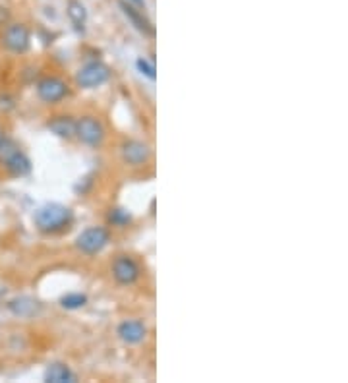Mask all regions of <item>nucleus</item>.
Masks as SVG:
<instances>
[{
    "instance_id": "423d86ee",
    "label": "nucleus",
    "mask_w": 348,
    "mask_h": 383,
    "mask_svg": "<svg viewBox=\"0 0 348 383\" xmlns=\"http://www.w3.org/2000/svg\"><path fill=\"white\" fill-rule=\"evenodd\" d=\"M37 95L43 103H60L66 95H68V84L64 80L54 76H47L37 82Z\"/></svg>"
},
{
    "instance_id": "aec40b11",
    "label": "nucleus",
    "mask_w": 348,
    "mask_h": 383,
    "mask_svg": "<svg viewBox=\"0 0 348 383\" xmlns=\"http://www.w3.org/2000/svg\"><path fill=\"white\" fill-rule=\"evenodd\" d=\"M2 140H4V134H2V130H0V142H2Z\"/></svg>"
},
{
    "instance_id": "9b49d317",
    "label": "nucleus",
    "mask_w": 348,
    "mask_h": 383,
    "mask_svg": "<svg viewBox=\"0 0 348 383\" xmlns=\"http://www.w3.org/2000/svg\"><path fill=\"white\" fill-rule=\"evenodd\" d=\"M47 128L51 130V134L62 140H72L76 137V120L72 117H52L47 122Z\"/></svg>"
},
{
    "instance_id": "ddd939ff",
    "label": "nucleus",
    "mask_w": 348,
    "mask_h": 383,
    "mask_svg": "<svg viewBox=\"0 0 348 383\" xmlns=\"http://www.w3.org/2000/svg\"><path fill=\"white\" fill-rule=\"evenodd\" d=\"M45 382L47 383H74L76 382V374L70 370V366L62 364V362H52L49 368L45 370Z\"/></svg>"
},
{
    "instance_id": "dca6fc26",
    "label": "nucleus",
    "mask_w": 348,
    "mask_h": 383,
    "mask_svg": "<svg viewBox=\"0 0 348 383\" xmlns=\"http://www.w3.org/2000/svg\"><path fill=\"white\" fill-rule=\"evenodd\" d=\"M87 304V296L82 292H70L66 296L60 298V306L66 308V310H80Z\"/></svg>"
},
{
    "instance_id": "20e7f679",
    "label": "nucleus",
    "mask_w": 348,
    "mask_h": 383,
    "mask_svg": "<svg viewBox=\"0 0 348 383\" xmlns=\"http://www.w3.org/2000/svg\"><path fill=\"white\" fill-rule=\"evenodd\" d=\"M109 77H111V68L99 60H95V62H87L85 66L77 70L76 84L84 89H95L99 85L107 84Z\"/></svg>"
},
{
    "instance_id": "f03ea898",
    "label": "nucleus",
    "mask_w": 348,
    "mask_h": 383,
    "mask_svg": "<svg viewBox=\"0 0 348 383\" xmlns=\"http://www.w3.org/2000/svg\"><path fill=\"white\" fill-rule=\"evenodd\" d=\"M0 163L6 167L12 177H26L31 172V161L12 140L0 142Z\"/></svg>"
},
{
    "instance_id": "f257e3e1",
    "label": "nucleus",
    "mask_w": 348,
    "mask_h": 383,
    "mask_svg": "<svg viewBox=\"0 0 348 383\" xmlns=\"http://www.w3.org/2000/svg\"><path fill=\"white\" fill-rule=\"evenodd\" d=\"M74 219L72 209L62 204H45L33 215L35 227L41 232H59L66 229Z\"/></svg>"
},
{
    "instance_id": "f3484780",
    "label": "nucleus",
    "mask_w": 348,
    "mask_h": 383,
    "mask_svg": "<svg viewBox=\"0 0 348 383\" xmlns=\"http://www.w3.org/2000/svg\"><path fill=\"white\" fill-rule=\"evenodd\" d=\"M109 221L116 227H124L126 223H130V213H126L124 209H112L111 215H109Z\"/></svg>"
},
{
    "instance_id": "7ed1b4c3",
    "label": "nucleus",
    "mask_w": 348,
    "mask_h": 383,
    "mask_svg": "<svg viewBox=\"0 0 348 383\" xmlns=\"http://www.w3.org/2000/svg\"><path fill=\"white\" fill-rule=\"evenodd\" d=\"M109 240H111V234L105 227H87L77 234L76 248L82 254L95 255L107 248Z\"/></svg>"
},
{
    "instance_id": "6e6552de",
    "label": "nucleus",
    "mask_w": 348,
    "mask_h": 383,
    "mask_svg": "<svg viewBox=\"0 0 348 383\" xmlns=\"http://www.w3.org/2000/svg\"><path fill=\"white\" fill-rule=\"evenodd\" d=\"M2 45L10 52H16V54L26 52L29 49V45H31L29 29L24 24H12V26L6 27V31L2 35Z\"/></svg>"
},
{
    "instance_id": "39448f33",
    "label": "nucleus",
    "mask_w": 348,
    "mask_h": 383,
    "mask_svg": "<svg viewBox=\"0 0 348 383\" xmlns=\"http://www.w3.org/2000/svg\"><path fill=\"white\" fill-rule=\"evenodd\" d=\"M76 137L82 144L97 147L105 140V128L95 117H82L76 120Z\"/></svg>"
},
{
    "instance_id": "f8f14e48",
    "label": "nucleus",
    "mask_w": 348,
    "mask_h": 383,
    "mask_svg": "<svg viewBox=\"0 0 348 383\" xmlns=\"http://www.w3.org/2000/svg\"><path fill=\"white\" fill-rule=\"evenodd\" d=\"M10 312L17 317H33L41 312V304L39 300H35L31 296H20L14 298L8 304Z\"/></svg>"
},
{
    "instance_id": "1a4fd4ad",
    "label": "nucleus",
    "mask_w": 348,
    "mask_h": 383,
    "mask_svg": "<svg viewBox=\"0 0 348 383\" xmlns=\"http://www.w3.org/2000/svg\"><path fill=\"white\" fill-rule=\"evenodd\" d=\"M120 155H122V161L132 167H139L145 165L151 157V149L149 145L139 142V140H126L124 144L120 145Z\"/></svg>"
},
{
    "instance_id": "4468645a",
    "label": "nucleus",
    "mask_w": 348,
    "mask_h": 383,
    "mask_svg": "<svg viewBox=\"0 0 348 383\" xmlns=\"http://www.w3.org/2000/svg\"><path fill=\"white\" fill-rule=\"evenodd\" d=\"M120 8L124 10V14H126V17L134 24V27H136L137 31H142L144 35H153L155 29L153 26H151V22L149 20H145V16L139 12V10H136L132 4H128V2H120Z\"/></svg>"
},
{
    "instance_id": "6ab92c4d",
    "label": "nucleus",
    "mask_w": 348,
    "mask_h": 383,
    "mask_svg": "<svg viewBox=\"0 0 348 383\" xmlns=\"http://www.w3.org/2000/svg\"><path fill=\"white\" fill-rule=\"evenodd\" d=\"M130 2H134V4H139V6L144 4V0H130Z\"/></svg>"
},
{
    "instance_id": "2eb2a0df",
    "label": "nucleus",
    "mask_w": 348,
    "mask_h": 383,
    "mask_svg": "<svg viewBox=\"0 0 348 383\" xmlns=\"http://www.w3.org/2000/svg\"><path fill=\"white\" fill-rule=\"evenodd\" d=\"M66 12H68L72 26L76 27L77 31H84L85 22H87V10H85L84 4H82L80 0H70Z\"/></svg>"
},
{
    "instance_id": "9d476101",
    "label": "nucleus",
    "mask_w": 348,
    "mask_h": 383,
    "mask_svg": "<svg viewBox=\"0 0 348 383\" xmlns=\"http://www.w3.org/2000/svg\"><path fill=\"white\" fill-rule=\"evenodd\" d=\"M147 335V327H145L139 320H128L119 325V337L126 345H137L142 343Z\"/></svg>"
},
{
    "instance_id": "a211bd4d",
    "label": "nucleus",
    "mask_w": 348,
    "mask_h": 383,
    "mask_svg": "<svg viewBox=\"0 0 348 383\" xmlns=\"http://www.w3.org/2000/svg\"><path fill=\"white\" fill-rule=\"evenodd\" d=\"M136 64H137V70H139L142 74H145L149 80H155V66L151 64V62H147L145 59H139Z\"/></svg>"
},
{
    "instance_id": "0eeeda50",
    "label": "nucleus",
    "mask_w": 348,
    "mask_h": 383,
    "mask_svg": "<svg viewBox=\"0 0 348 383\" xmlns=\"http://www.w3.org/2000/svg\"><path fill=\"white\" fill-rule=\"evenodd\" d=\"M139 265L134 257H130V255H119L114 262H112V277H114V281L119 283V285H134V283L139 279Z\"/></svg>"
}]
</instances>
